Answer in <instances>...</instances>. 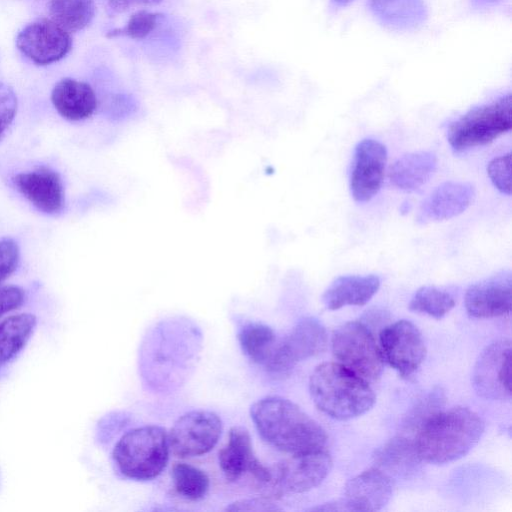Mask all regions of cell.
Masks as SVG:
<instances>
[{
  "mask_svg": "<svg viewBox=\"0 0 512 512\" xmlns=\"http://www.w3.org/2000/svg\"><path fill=\"white\" fill-rule=\"evenodd\" d=\"M309 391L316 407L336 420L365 414L376 399L367 381L337 362H325L314 369Z\"/></svg>",
  "mask_w": 512,
  "mask_h": 512,
  "instance_id": "3",
  "label": "cell"
},
{
  "mask_svg": "<svg viewBox=\"0 0 512 512\" xmlns=\"http://www.w3.org/2000/svg\"><path fill=\"white\" fill-rule=\"evenodd\" d=\"M18 49L37 65H48L64 58L72 47L68 31L52 20L30 23L16 38Z\"/></svg>",
  "mask_w": 512,
  "mask_h": 512,
  "instance_id": "13",
  "label": "cell"
},
{
  "mask_svg": "<svg viewBox=\"0 0 512 512\" xmlns=\"http://www.w3.org/2000/svg\"><path fill=\"white\" fill-rule=\"evenodd\" d=\"M391 496V478L378 467H373L346 483L342 501L349 511H377L386 506Z\"/></svg>",
  "mask_w": 512,
  "mask_h": 512,
  "instance_id": "17",
  "label": "cell"
},
{
  "mask_svg": "<svg viewBox=\"0 0 512 512\" xmlns=\"http://www.w3.org/2000/svg\"><path fill=\"white\" fill-rule=\"evenodd\" d=\"M436 169L437 157L433 152H411L393 163L389 170V179L398 189L412 192L425 185Z\"/></svg>",
  "mask_w": 512,
  "mask_h": 512,
  "instance_id": "21",
  "label": "cell"
},
{
  "mask_svg": "<svg viewBox=\"0 0 512 512\" xmlns=\"http://www.w3.org/2000/svg\"><path fill=\"white\" fill-rule=\"evenodd\" d=\"M455 306L453 296L433 286L419 288L409 302V309L440 319Z\"/></svg>",
  "mask_w": 512,
  "mask_h": 512,
  "instance_id": "27",
  "label": "cell"
},
{
  "mask_svg": "<svg viewBox=\"0 0 512 512\" xmlns=\"http://www.w3.org/2000/svg\"><path fill=\"white\" fill-rule=\"evenodd\" d=\"M37 318L31 313L10 315L0 321V366L13 360L31 338Z\"/></svg>",
  "mask_w": 512,
  "mask_h": 512,
  "instance_id": "23",
  "label": "cell"
},
{
  "mask_svg": "<svg viewBox=\"0 0 512 512\" xmlns=\"http://www.w3.org/2000/svg\"><path fill=\"white\" fill-rule=\"evenodd\" d=\"M379 344L383 360L402 377L416 372L426 355L421 332L408 320H399L383 328Z\"/></svg>",
  "mask_w": 512,
  "mask_h": 512,
  "instance_id": "11",
  "label": "cell"
},
{
  "mask_svg": "<svg viewBox=\"0 0 512 512\" xmlns=\"http://www.w3.org/2000/svg\"><path fill=\"white\" fill-rule=\"evenodd\" d=\"M377 275H345L337 277L322 295V302L329 310L344 306L365 305L378 291Z\"/></svg>",
  "mask_w": 512,
  "mask_h": 512,
  "instance_id": "20",
  "label": "cell"
},
{
  "mask_svg": "<svg viewBox=\"0 0 512 512\" xmlns=\"http://www.w3.org/2000/svg\"><path fill=\"white\" fill-rule=\"evenodd\" d=\"M331 468V456L323 448L293 454L272 468L274 495L307 492L321 484Z\"/></svg>",
  "mask_w": 512,
  "mask_h": 512,
  "instance_id": "9",
  "label": "cell"
},
{
  "mask_svg": "<svg viewBox=\"0 0 512 512\" xmlns=\"http://www.w3.org/2000/svg\"><path fill=\"white\" fill-rule=\"evenodd\" d=\"M169 438L165 428L146 425L125 433L113 449L119 471L135 480H150L165 468L169 458Z\"/></svg>",
  "mask_w": 512,
  "mask_h": 512,
  "instance_id": "4",
  "label": "cell"
},
{
  "mask_svg": "<svg viewBox=\"0 0 512 512\" xmlns=\"http://www.w3.org/2000/svg\"><path fill=\"white\" fill-rule=\"evenodd\" d=\"M17 112V97L8 85L0 82V138L14 120Z\"/></svg>",
  "mask_w": 512,
  "mask_h": 512,
  "instance_id": "33",
  "label": "cell"
},
{
  "mask_svg": "<svg viewBox=\"0 0 512 512\" xmlns=\"http://www.w3.org/2000/svg\"><path fill=\"white\" fill-rule=\"evenodd\" d=\"M476 7H487L496 4L499 0H471Z\"/></svg>",
  "mask_w": 512,
  "mask_h": 512,
  "instance_id": "37",
  "label": "cell"
},
{
  "mask_svg": "<svg viewBox=\"0 0 512 512\" xmlns=\"http://www.w3.org/2000/svg\"><path fill=\"white\" fill-rule=\"evenodd\" d=\"M353 0H331V2L335 5L337 8L345 7Z\"/></svg>",
  "mask_w": 512,
  "mask_h": 512,
  "instance_id": "38",
  "label": "cell"
},
{
  "mask_svg": "<svg viewBox=\"0 0 512 512\" xmlns=\"http://www.w3.org/2000/svg\"><path fill=\"white\" fill-rule=\"evenodd\" d=\"M20 250L16 241L11 238L0 240V283L7 279L17 268Z\"/></svg>",
  "mask_w": 512,
  "mask_h": 512,
  "instance_id": "32",
  "label": "cell"
},
{
  "mask_svg": "<svg viewBox=\"0 0 512 512\" xmlns=\"http://www.w3.org/2000/svg\"><path fill=\"white\" fill-rule=\"evenodd\" d=\"M163 17L161 13L140 10L134 13L123 28H116L107 32V37L127 36L140 40L148 36Z\"/></svg>",
  "mask_w": 512,
  "mask_h": 512,
  "instance_id": "29",
  "label": "cell"
},
{
  "mask_svg": "<svg viewBox=\"0 0 512 512\" xmlns=\"http://www.w3.org/2000/svg\"><path fill=\"white\" fill-rule=\"evenodd\" d=\"M162 0H105L106 7L112 14H119L139 6H151Z\"/></svg>",
  "mask_w": 512,
  "mask_h": 512,
  "instance_id": "36",
  "label": "cell"
},
{
  "mask_svg": "<svg viewBox=\"0 0 512 512\" xmlns=\"http://www.w3.org/2000/svg\"><path fill=\"white\" fill-rule=\"evenodd\" d=\"M56 111L65 119L80 121L92 116L97 108V97L86 82L64 78L56 83L51 93Z\"/></svg>",
  "mask_w": 512,
  "mask_h": 512,
  "instance_id": "19",
  "label": "cell"
},
{
  "mask_svg": "<svg viewBox=\"0 0 512 512\" xmlns=\"http://www.w3.org/2000/svg\"><path fill=\"white\" fill-rule=\"evenodd\" d=\"M511 341L500 339L479 355L472 374L476 393L491 400L511 399Z\"/></svg>",
  "mask_w": 512,
  "mask_h": 512,
  "instance_id": "10",
  "label": "cell"
},
{
  "mask_svg": "<svg viewBox=\"0 0 512 512\" xmlns=\"http://www.w3.org/2000/svg\"><path fill=\"white\" fill-rule=\"evenodd\" d=\"M377 467L383 471L406 473L420 460L414 439L398 435L379 448L374 455Z\"/></svg>",
  "mask_w": 512,
  "mask_h": 512,
  "instance_id": "24",
  "label": "cell"
},
{
  "mask_svg": "<svg viewBox=\"0 0 512 512\" xmlns=\"http://www.w3.org/2000/svg\"><path fill=\"white\" fill-rule=\"evenodd\" d=\"M465 308L474 318H495L509 314L512 304V275L502 271L472 284L465 293Z\"/></svg>",
  "mask_w": 512,
  "mask_h": 512,
  "instance_id": "15",
  "label": "cell"
},
{
  "mask_svg": "<svg viewBox=\"0 0 512 512\" xmlns=\"http://www.w3.org/2000/svg\"><path fill=\"white\" fill-rule=\"evenodd\" d=\"M445 396L440 388L433 389L421 398L414 408L408 413L404 421L407 430H417L432 415L441 410ZM415 432V433H416Z\"/></svg>",
  "mask_w": 512,
  "mask_h": 512,
  "instance_id": "30",
  "label": "cell"
},
{
  "mask_svg": "<svg viewBox=\"0 0 512 512\" xmlns=\"http://www.w3.org/2000/svg\"><path fill=\"white\" fill-rule=\"evenodd\" d=\"M327 344V332L314 317L299 320L291 331L277 340L265 367L276 373H285L299 362L320 354Z\"/></svg>",
  "mask_w": 512,
  "mask_h": 512,
  "instance_id": "7",
  "label": "cell"
},
{
  "mask_svg": "<svg viewBox=\"0 0 512 512\" xmlns=\"http://www.w3.org/2000/svg\"><path fill=\"white\" fill-rule=\"evenodd\" d=\"M171 475L176 491L186 499H202L209 489L207 474L190 464L176 463Z\"/></svg>",
  "mask_w": 512,
  "mask_h": 512,
  "instance_id": "28",
  "label": "cell"
},
{
  "mask_svg": "<svg viewBox=\"0 0 512 512\" xmlns=\"http://www.w3.org/2000/svg\"><path fill=\"white\" fill-rule=\"evenodd\" d=\"M487 174L497 190L511 194V153L493 158L487 165Z\"/></svg>",
  "mask_w": 512,
  "mask_h": 512,
  "instance_id": "31",
  "label": "cell"
},
{
  "mask_svg": "<svg viewBox=\"0 0 512 512\" xmlns=\"http://www.w3.org/2000/svg\"><path fill=\"white\" fill-rule=\"evenodd\" d=\"M218 462L225 478L229 481L239 480L249 473L268 493L273 494L272 468L263 465L253 451L248 430L234 426L229 431L226 445L218 453Z\"/></svg>",
  "mask_w": 512,
  "mask_h": 512,
  "instance_id": "12",
  "label": "cell"
},
{
  "mask_svg": "<svg viewBox=\"0 0 512 512\" xmlns=\"http://www.w3.org/2000/svg\"><path fill=\"white\" fill-rule=\"evenodd\" d=\"M386 163L387 150L381 142L368 138L356 145L349 179L355 201L368 202L378 193Z\"/></svg>",
  "mask_w": 512,
  "mask_h": 512,
  "instance_id": "14",
  "label": "cell"
},
{
  "mask_svg": "<svg viewBox=\"0 0 512 512\" xmlns=\"http://www.w3.org/2000/svg\"><path fill=\"white\" fill-rule=\"evenodd\" d=\"M512 128L511 94L472 108L452 122L447 140L456 153L487 145Z\"/></svg>",
  "mask_w": 512,
  "mask_h": 512,
  "instance_id": "5",
  "label": "cell"
},
{
  "mask_svg": "<svg viewBox=\"0 0 512 512\" xmlns=\"http://www.w3.org/2000/svg\"><path fill=\"white\" fill-rule=\"evenodd\" d=\"M238 341L250 360L265 366L275 348L277 338L271 327L259 322H248L239 329Z\"/></svg>",
  "mask_w": 512,
  "mask_h": 512,
  "instance_id": "25",
  "label": "cell"
},
{
  "mask_svg": "<svg viewBox=\"0 0 512 512\" xmlns=\"http://www.w3.org/2000/svg\"><path fill=\"white\" fill-rule=\"evenodd\" d=\"M334 357L365 381H376L383 371V357L371 331L361 321H350L334 331Z\"/></svg>",
  "mask_w": 512,
  "mask_h": 512,
  "instance_id": "6",
  "label": "cell"
},
{
  "mask_svg": "<svg viewBox=\"0 0 512 512\" xmlns=\"http://www.w3.org/2000/svg\"><path fill=\"white\" fill-rule=\"evenodd\" d=\"M25 301V291L15 285L0 287V319L7 313L21 307Z\"/></svg>",
  "mask_w": 512,
  "mask_h": 512,
  "instance_id": "34",
  "label": "cell"
},
{
  "mask_svg": "<svg viewBox=\"0 0 512 512\" xmlns=\"http://www.w3.org/2000/svg\"><path fill=\"white\" fill-rule=\"evenodd\" d=\"M14 187L33 206L46 214L59 213L65 203L64 186L60 175L48 168L16 174L12 178Z\"/></svg>",
  "mask_w": 512,
  "mask_h": 512,
  "instance_id": "16",
  "label": "cell"
},
{
  "mask_svg": "<svg viewBox=\"0 0 512 512\" xmlns=\"http://www.w3.org/2000/svg\"><path fill=\"white\" fill-rule=\"evenodd\" d=\"M222 428V421L216 413L189 411L175 421L168 435L169 446L181 458L206 454L217 444Z\"/></svg>",
  "mask_w": 512,
  "mask_h": 512,
  "instance_id": "8",
  "label": "cell"
},
{
  "mask_svg": "<svg viewBox=\"0 0 512 512\" xmlns=\"http://www.w3.org/2000/svg\"><path fill=\"white\" fill-rule=\"evenodd\" d=\"M272 503L263 499H245L231 503L226 510L229 511H273L278 510Z\"/></svg>",
  "mask_w": 512,
  "mask_h": 512,
  "instance_id": "35",
  "label": "cell"
},
{
  "mask_svg": "<svg viewBox=\"0 0 512 512\" xmlns=\"http://www.w3.org/2000/svg\"><path fill=\"white\" fill-rule=\"evenodd\" d=\"M483 431V420L469 408L440 410L415 433V450L422 461L449 463L465 456L478 443Z\"/></svg>",
  "mask_w": 512,
  "mask_h": 512,
  "instance_id": "2",
  "label": "cell"
},
{
  "mask_svg": "<svg viewBox=\"0 0 512 512\" xmlns=\"http://www.w3.org/2000/svg\"><path fill=\"white\" fill-rule=\"evenodd\" d=\"M250 415L259 435L285 453L293 455L321 449L327 442L322 426L286 398H261L251 406Z\"/></svg>",
  "mask_w": 512,
  "mask_h": 512,
  "instance_id": "1",
  "label": "cell"
},
{
  "mask_svg": "<svg viewBox=\"0 0 512 512\" xmlns=\"http://www.w3.org/2000/svg\"><path fill=\"white\" fill-rule=\"evenodd\" d=\"M51 20L68 32L85 28L95 14L94 0H50Z\"/></svg>",
  "mask_w": 512,
  "mask_h": 512,
  "instance_id": "26",
  "label": "cell"
},
{
  "mask_svg": "<svg viewBox=\"0 0 512 512\" xmlns=\"http://www.w3.org/2000/svg\"><path fill=\"white\" fill-rule=\"evenodd\" d=\"M369 6L381 24L394 30L416 29L427 18L422 0H369Z\"/></svg>",
  "mask_w": 512,
  "mask_h": 512,
  "instance_id": "22",
  "label": "cell"
},
{
  "mask_svg": "<svg viewBox=\"0 0 512 512\" xmlns=\"http://www.w3.org/2000/svg\"><path fill=\"white\" fill-rule=\"evenodd\" d=\"M474 196V186L468 182H444L423 200L417 220L427 223L456 217L470 206Z\"/></svg>",
  "mask_w": 512,
  "mask_h": 512,
  "instance_id": "18",
  "label": "cell"
}]
</instances>
